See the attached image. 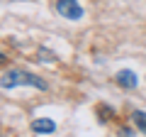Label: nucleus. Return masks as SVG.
Returning a JSON list of instances; mask_svg holds the SVG:
<instances>
[{"label":"nucleus","mask_w":146,"mask_h":137,"mask_svg":"<svg viewBox=\"0 0 146 137\" xmlns=\"http://www.w3.org/2000/svg\"><path fill=\"white\" fill-rule=\"evenodd\" d=\"M56 12L66 20H80L83 17V7L78 0H56Z\"/></svg>","instance_id":"obj_2"},{"label":"nucleus","mask_w":146,"mask_h":137,"mask_svg":"<svg viewBox=\"0 0 146 137\" xmlns=\"http://www.w3.org/2000/svg\"><path fill=\"white\" fill-rule=\"evenodd\" d=\"M34 86V88L39 91H46V81L39 79V76L29 74V71H22V68H10V71H5L3 74V79H0V86H3V91H12L17 88V86Z\"/></svg>","instance_id":"obj_1"},{"label":"nucleus","mask_w":146,"mask_h":137,"mask_svg":"<svg viewBox=\"0 0 146 137\" xmlns=\"http://www.w3.org/2000/svg\"><path fill=\"white\" fill-rule=\"evenodd\" d=\"M32 132H44V135H49V132L56 130V122L49 120V118H36V120H32Z\"/></svg>","instance_id":"obj_4"},{"label":"nucleus","mask_w":146,"mask_h":137,"mask_svg":"<svg viewBox=\"0 0 146 137\" xmlns=\"http://www.w3.org/2000/svg\"><path fill=\"white\" fill-rule=\"evenodd\" d=\"M39 59H42V61H54V54L46 52V49H39Z\"/></svg>","instance_id":"obj_6"},{"label":"nucleus","mask_w":146,"mask_h":137,"mask_svg":"<svg viewBox=\"0 0 146 137\" xmlns=\"http://www.w3.org/2000/svg\"><path fill=\"white\" fill-rule=\"evenodd\" d=\"M131 120H134V125L139 127L141 132H146V113L144 110H134L131 113Z\"/></svg>","instance_id":"obj_5"},{"label":"nucleus","mask_w":146,"mask_h":137,"mask_svg":"<svg viewBox=\"0 0 146 137\" xmlns=\"http://www.w3.org/2000/svg\"><path fill=\"white\" fill-rule=\"evenodd\" d=\"M115 81H117V86H119V88H127V91H131V88H136V86H139V76H136L134 71H129V68L117 71Z\"/></svg>","instance_id":"obj_3"}]
</instances>
